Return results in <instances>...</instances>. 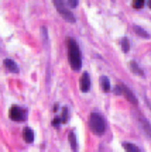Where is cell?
Returning <instances> with one entry per match:
<instances>
[{
	"label": "cell",
	"instance_id": "52a82bcc",
	"mask_svg": "<svg viewBox=\"0 0 151 152\" xmlns=\"http://www.w3.org/2000/svg\"><path fill=\"white\" fill-rule=\"evenodd\" d=\"M122 86V92H123V94L126 96V99L129 100L131 104H137V99H136V96H134V93L130 90L127 86H123V85H120Z\"/></svg>",
	"mask_w": 151,
	"mask_h": 152
},
{
	"label": "cell",
	"instance_id": "7a4b0ae2",
	"mask_svg": "<svg viewBox=\"0 0 151 152\" xmlns=\"http://www.w3.org/2000/svg\"><path fill=\"white\" fill-rule=\"evenodd\" d=\"M89 127L93 134L96 135H103L105 131H106V123L105 118L99 113H92L89 115Z\"/></svg>",
	"mask_w": 151,
	"mask_h": 152
},
{
	"label": "cell",
	"instance_id": "2e32d148",
	"mask_svg": "<svg viewBox=\"0 0 151 152\" xmlns=\"http://www.w3.org/2000/svg\"><path fill=\"white\" fill-rule=\"evenodd\" d=\"M122 49H123L124 52H129V49H130L129 39H126V38H123V39H122Z\"/></svg>",
	"mask_w": 151,
	"mask_h": 152
},
{
	"label": "cell",
	"instance_id": "8fae6325",
	"mask_svg": "<svg viewBox=\"0 0 151 152\" xmlns=\"http://www.w3.org/2000/svg\"><path fill=\"white\" fill-rule=\"evenodd\" d=\"M123 148L126 149V152H141L140 149L136 147L134 144H131V142H124V144H123Z\"/></svg>",
	"mask_w": 151,
	"mask_h": 152
},
{
	"label": "cell",
	"instance_id": "ac0fdd59",
	"mask_svg": "<svg viewBox=\"0 0 151 152\" xmlns=\"http://www.w3.org/2000/svg\"><path fill=\"white\" fill-rule=\"evenodd\" d=\"M52 1H54V4H55L57 9H60V7H65V6H66V1H65V0H52Z\"/></svg>",
	"mask_w": 151,
	"mask_h": 152
},
{
	"label": "cell",
	"instance_id": "3957f363",
	"mask_svg": "<svg viewBox=\"0 0 151 152\" xmlns=\"http://www.w3.org/2000/svg\"><path fill=\"white\" fill-rule=\"evenodd\" d=\"M9 117H10L13 121L20 123V121H23V120L26 118V111H24L21 107H18V106H11L10 111H9Z\"/></svg>",
	"mask_w": 151,
	"mask_h": 152
},
{
	"label": "cell",
	"instance_id": "7c38bea8",
	"mask_svg": "<svg viewBox=\"0 0 151 152\" xmlns=\"http://www.w3.org/2000/svg\"><path fill=\"white\" fill-rule=\"evenodd\" d=\"M69 144H71V147H72L74 151L78 149V142H76V137H75V132H74V131L69 132Z\"/></svg>",
	"mask_w": 151,
	"mask_h": 152
},
{
	"label": "cell",
	"instance_id": "5bb4252c",
	"mask_svg": "<svg viewBox=\"0 0 151 152\" xmlns=\"http://www.w3.org/2000/svg\"><path fill=\"white\" fill-rule=\"evenodd\" d=\"M134 33L137 34V35H140V37H143V38H150V35H148V33H146L144 30L141 27H138V26H134Z\"/></svg>",
	"mask_w": 151,
	"mask_h": 152
},
{
	"label": "cell",
	"instance_id": "ba28073f",
	"mask_svg": "<svg viewBox=\"0 0 151 152\" xmlns=\"http://www.w3.org/2000/svg\"><path fill=\"white\" fill-rule=\"evenodd\" d=\"M4 66H6V69L7 71H10L13 72V73H18V66L16 65V62L14 61H11V59H4Z\"/></svg>",
	"mask_w": 151,
	"mask_h": 152
},
{
	"label": "cell",
	"instance_id": "ffe728a7",
	"mask_svg": "<svg viewBox=\"0 0 151 152\" xmlns=\"http://www.w3.org/2000/svg\"><path fill=\"white\" fill-rule=\"evenodd\" d=\"M60 121H61V118H55L54 121H52V125H55V127H57V125H60Z\"/></svg>",
	"mask_w": 151,
	"mask_h": 152
},
{
	"label": "cell",
	"instance_id": "5b68a950",
	"mask_svg": "<svg viewBox=\"0 0 151 152\" xmlns=\"http://www.w3.org/2000/svg\"><path fill=\"white\" fill-rule=\"evenodd\" d=\"M79 86H81V90L83 93L89 92V89H91V79H89V75H88L86 72L85 73H82L81 76V83H79Z\"/></svg>",
	"mask_w": 151,
	"mask_h": 152
},
{
	"label": "cell",
	"instance_id": "44dd1931",
	"mask_svg": "<svg viewBox=\"0 0 151 152\" xmlns=\"http://www.w3.org/2000/svg\"><path fill=\"white\" fill-rule=\"evenodd\" d=\"M147 4H148V9H151V0H148V1H147Z\"/></svg>",
	"mask_w": 151,
	"mask_h": 152
},
{
	"label": "cell",
	"instance_id": "6da1fadb",
	"mask_svg": "<svg viewBox=\"0 0 151 152\" xmlns=\"http://www.w3.org/2000/svg\"><path fill=\"white\" fill-rule=\"evenodd\" d=\"M68 58H69L71 68L74 71H79L82 65V56H81V49L78 47V44L74 38L68 39Z\"/></svg>",
	"mask_w": 151,
	"mask_h": 152
},
{
	"label": "cell",
	"instance_id": "9c48e42d",
	"mask_svg": "<svg viewBox=\"0 0 151 152\" xmlns=\"http://www.w3.org/2000/svg\"><path fill=\"white\" fill-rule=\"evenodd\" d=\"M23 137H24V140L28 142V144H31L34 141V132H32L31 128H24L23 131Z\"/></svg>",
	"mask_w": 151,
	"mask_h": 152
},
{
	"label": "cell",
	"instance_id": "d6986e66",
	"mask_svg": "<svg viewBox=\"0 0 151 152\" xmlns=\"http://www.w3.org/2000/svg\"><path fill=\"white\" fill-rule=\"evenodd\" d=\"M61 121H62V123H66V121H68V109H66V107L62 110V117H61Z\"/></svg>",
	"mask_w": 151,
	"mask_h": 152
},
{
	"label": "cell",
	"instance_id": "277c9868",
	"mask_svg": "<svg viewBox=\"0 0 151 152\" xmlns=\"http://www.w3.org/2000/svg\"><path fill=\"white\" fill-rule=\"evenodd\" d=\"M58 10V13H60L61 16L64 17L66 21H69V23H75V16L72 14V11L65 6V7H60V9H57Z\"/></svg>",
	"mask_w": 151,
	"mask_h": 152
},
{
	"label": "cell",
	"instance_id": "e0dca14e",
	"mask_svg": "<svg viewBox=\"0 0 151 152\" xmlns=\"http://www.w3.org/2000/svg\"><path fill=\"white\" fill-rule=\"evenodd\" d=\"M66 1V6L69 7V9H75L78 3H79V0H65Z\"/></svg>",
	"mask_w": 151,
	"mask_h": 152
},
{
	"label": "cell",
	"instance_id": "30bf717a",
	"mask_svg": "<svg viewBox=\"0 0 151 152\" xmlns=\"http://www.w3.org/2000/svg\"><path fill=\"white\" fill-rule=\"evenodd\" d=\"M100 87H102L103 92H109L110 90V82L106 76H102L100 77Z\"/></svg>",
	"mask_w": 151,
	"mask_h": 152
},
{
	"label": "cell",
	"instance_id": "4fadbf2b",
	"mask_svg": "<svg viewBox=\"0 0 151 152\" xmlns=\"http://www.w3.org/2000/svg\"><path fill=\"white\" fill-rule=\"evenodd\" d=\"M130 69L134 72V73H138L140 76H144V72H143V71L140 69V68H138V65L136 64L134 61H131V62H130Z\"/></svg>",
	"mask_w": 151,
	"mask_h": 152
},
{
	"label": "cell",
	"instance_id": "8992f818",
	"mask_svg": "<svg viewBox=\"0 0 151 152\" xmlns=\"http://www.w3.org/2000/svg\"><path fill=\"white\" fill-rule=\"evenodd\" d=\"M138 123H140L141 128H143V131H144V134H146L148 138H151V124L147 121L143 115H138Z\"/></svg>",
	"mask_w": 151,
	"mask_h": 152
},
{
	"label": "cell",
	"instance_id": "9a60e30c",
	"mask_svg": "<svg viewBox=\"0 0 151 152\" xmlns=\"http://www.w3.org/2000/svg\"><path fill=\"white\" fill-rule=\"evenodd\" d=\"M144 3H146L144 0H133V9L134 10H141Z\"/></svg>",
	"mask_w": 151,
	"mask_h": 152
}]
</instances>
